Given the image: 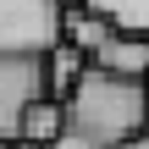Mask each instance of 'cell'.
<instances>
[{"instance_id":"obj_3","label":"cell","mask_w":149,"mask_h":149,"mask_svg":"<svg viewBox=\"0 0 149 149\" xmlns=\"http://www.w3.org/2000/svg\"><path fill=\"white\" fill-rule=\"evenodd\" d=\"M44 94V55H0V138L11 144L28 100Z\"/></svg>"},{"instance_id":"obj_5","label":"cell","mask_w":149,"mask_h":149,"mask_svg":"<svg viewBox=\"0 0 149 149\" xmlns=\"http://www.w3.org/2000/svg\"><path fill=\"white\" fill-rule=\"evenodd\" d=\"M61 127H66V111H61V100L39 94V100H28V105H22L11 144H39V149H50L55 138H61Z\"/></svg>"},{"instance_id":"obj_7","label":"cell","mask_w":149,"mask_h":149,"mask_svg":"<svg viewBox=\"0 0 149 149\" xmlns=\"http://www.w3.org/2000/svg\"><path fill=\"white\" fill-rule=\"evenodd\" d=\"M83 72H88V55H77L72 44H61V39H55V44L44 50V94H50V100H66V94H72V83H77Z\"/></svg>"},{"instance_id":"obj_2","label":"cell","mask_w":149,"mask_h":149,"mask_svg":"<svg viewBox=\"0 0 149 149\" xmlns=\"http://www.w3.org/2000/svg\"><path fill=\"white\" fill-rule=\"evenodd\" d=\"M61 39L55 0H0V55H44Z\"/></svg>"},{"instance_id":"obj_9","label":"cell","mask_w":149,"mask_h":149,"mask_svg":"<svg viewBox=\"0 0 149 149\" xmlns=\"http://www.w3.org/2000/svg\"><path fill=\"white\" fill-rule=\"evenodd\" d=\"M50 149H105V144H94V138H83V133H72V127H61V138Z\"/></svg>"},{"instance_id":"obj_8","label":"cell","mask_w":149,"mask_h":149,"mask_svg":"<svg viewBox=\"0 0 149 149\" xmlns=\"http://www.w3.org/2000/svg\"><path fill=\"white\" fill-rule=\"evenodd\" d=\"M94 17L111 22V33H133V39H149V0H88Z\"/></svg>"},{"instance_id":"obj_4","label":"cell","mask_w":149,"mask_h":149,"mask_svg":"<svg viewBox=\"0 0 149 149\" xmlns=\"http://www.w3.org/2000/svg\"><path fill=\"white\" fill-rule=\"evenodd\" d=\"M88 66H100L105 77L149 83V39H133V33H111V39L100 44V55H94Z\"/></svg>"},{"instance_id":"obj_14","label":"cell","mask_w":149,"mask_h":149,"mask_svg":"<svg viewBox=\"0 0 149 149\" xmlns=\"http://www.w3.org/2000/svg\"><path fill=\"white\" fill-rule=\"evenodd\" d=\"M144 88H149V83H144Z\"/></svg>"},{"instance_id":"obj_12","label":"cell","mask_w":149,"mask_h":149,"mask_svg":"<svg viewBox=\"0 0 149 149\" xmlns=\"http://www.w3.org/2000/svg\"><path fill=\"white\" fill-rule=\"evenodd\" d=\"M11 149H39V144H11Z\"/></svg>"},{"instance_id":"obj_6","label":"cell","mask_w":149,"mask_h":149,"mask_svg":"<svg viewBox=\"0 0 149 149\" xmlns=\"http://www.w3.org/2000/svg\"><path fill=\"white\" fill-rule=\"evenodd\" d=\"M111 39V22L105 17H94L88 6H77V11H61V44H72L77 55H100V44Z\"/></svg>"},{"instance_id":"obj_13","label":"cell","mask_w":149,"mask_h":149,"mask_svg":"<svg viewBox=\"0 0 149 149\" xmlns=\"http://www.w3.org/2000/svg\"><path fill=\"white\" fill-rule=\"evenodd\" d=\"M0 149H11V144H6V138H0Z\"/></svg>"},{"instance_id":"obj_11","label":"cell","mask_w":149,"mask_h":149,"mask_svg":"<svg viewBox=\"0 0 149 149\" xmlns=\"http://www.w3.org/2000/svg\"><path fill=\"white\" fill-rule=\"evenodd\" d=\"M77 6H88V0H55V11H77Z\"/></svg>"},{"instance_id":"obj_10","label":"cell","mask_w":149,"mask_h":149,"mask_svg":"<svg viewBox=\"0 0 149 149\" xmlns=\"http://www.w3.org/2000/svg\"><path fill=\"white\" fill-rule=\"evenodd\" d=\"M116 149H149V127H144V133H133V138H122Z\"/></svg>"},{"instance_id":"obj_1","label":"cell","mask_w":149,"mask_h":149,"mask_svg":"<svg viewBox=\"0 0 149 149\" xmlns=\"http://www.w3.org/2000/svg\"><path fill=\"white\" fill-rule=\"evenodd\" d=\"M61 111H66L72 133L116 149L122 138H133V133L149 127V88L144 83H127V77H105L100 66H88L72 83V94L61 100Z\"/></svg>"}]
</instances>
